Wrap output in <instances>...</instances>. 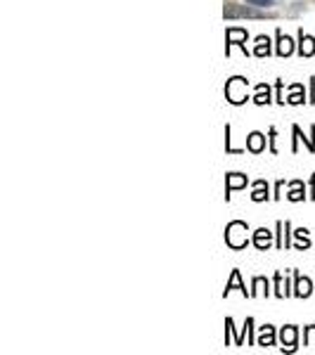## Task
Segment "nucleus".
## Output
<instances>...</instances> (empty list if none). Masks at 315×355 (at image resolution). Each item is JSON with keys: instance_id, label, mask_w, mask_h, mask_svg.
I'll use <instances>...</instances> for the list:
<instances>
[{"instance_id": "f3484780", "label": "nucleus", "mask_w": 315, "mask_h": 355, "mask_svg": "<svg viewBox=\"0 0 315 355\" xmlns=\"http://www.w3.org/2000/svg\"><path fill=\"white\" fill-rule=\"evenodd\" d=\"M247 3H254V5H271L273 0H247Z\"/></svg>"}, {"instance_id": "1a4fd4ad", "label": "nucleus", "mask_w": 315, "mask_h": 355, "mask_svg": "<svg viewBox=\"0 0 315 355\" xmlns=\"http://www.w3.org/2000/svg\"><path fill=\"white\" fill-rule=\"evenodd\" d=\"M296 294H299V296H308V294H311V282H308L306 277L296 279Z\"/></svg>"}, {"instance_id": "0eeeda50", "label": "nucleus", "mask_w": 315, "mask_h": 355, "mask_svg": "<svg viewBox=\"0 0 315 355\" xmlns=\"http://www.w3.org/2000/svg\"><path fill=\"white\" fill-rule=\"evenodd\" d=\"M244 185H247V178H244V175H237V173L228 175V192L237 190V187H244Z\"/></svg>"}, {"instance_id": "20e7f679", "label": "nucleus", "mask_w": 315, "mask_h": 355, "mask_svg": "<svg viewBox=\"0 0 315 355\" xmlns=\"http://www.w3.org/2000/svg\"><path fill=\"white\" fill-rule=\"evenodd\" d=\"M254 244L259 246V249H268V244H271V232H268V230H256Z\"/></svg>"}, {"instance_id": "f257e3e1", "label": "nucleus", "mask_w": 315, "mask_h": 355, "mask_svg": "<svg viewBox=\"0 0 315 355\" xmlns=\"http://www.w3.org/2000/svg\"><path fill=\"white\" fill-rule=\"evenodd\" d=\"M225 239L228 244L232 246V249H242L244 244H247V225L244 223H230L225 230Z\"/></svg>"}, {"instance_id": "6e6552de", "label": "nucleus", "mask_w": 315, "mask_h": 355, "mask_svg": "<svg viewBox=\"0 0 315 355\" xmlns=\"http://www.w3.org/2000/svg\"><path fill=\"white\" fill-rule=\"evenodd\" d=\"M280 36V45H278V53L282 55V57H287V55H291V38H287V36H282V33H278Z\"/></svg>"}, {"instance_id": "9d476101", "label": "nucleus", "mask_w": 315, "mask_h": 355, "mask_svg": "<svg viewBox=\"0 0 315 355\" xmlns=\"http://www.w3.org/2000/svg\"><path fill=\"white\" fill-rule=\"evenodd\" d=\"M228 41L230 43L247 41V31H242V28H230V31H228Z\"/></svg>"}, {"instance_id": "423d86ee", "label": "nucleus", "mask_w": 315, "mask_h": 355, "mask_svg": "<svg viewBox=\"0 0 315 355\" xmlns=\"http://www.w3.org/2000/svg\"><path fill=\"white\" fill-rule=\"evenodd\" d=\"M313 53H315V41L311 36H303V31H301V55L311 57Z\"/></svg>"}, {"instance_id": "9b49d317", "label": "nucleus", "mask_w": 315, "mask_h": 355, "mask_svg": "<svg viewBox=\"0 0 315 355\" xmlns=\"http://www.w3.org/2000/svg\"><path fill=\"white\" fill-rule=\"evenodd\" d=\"M261 346H273V327H263L261 336H259Z\"/></svg>"}, {"instance_id": "f03ea898", "label": "nucleus", "mask_w": 315, "mask_h": 355, "mask_svg": "<svg viewBox=\"0 0 315 355\" xmlns=\"http://www.w3.org/2000/svg\"><path fill=\"white\" fill-rule=\"evenodd\" d=\"M225 95H228V100L235 102V105L247 100V83H244V78H232L225 88Z\"/></svg>"}, {"instance_id": "39448f33", "label": "nucleus", "mask_w": 315, "mask_h": 355, "mask_svg": "<svg viewBox=\"0 0 315 355\" xmlns=\"http://www.w3.org/2000/svg\"><path fill=\"white\" fill-rule=\"evenodd\" d=\"M263 145H266V137H263L261 133H251L249 135V150L251 152H261Z\"/></svg>"}, {"instance_id": "ddd939ff", "label": "nucleus", "mask_w": 315, "mask_h": 355, "mask_svg": "<svg viewBox=\"0 0 315 355\" xmlns=\"http://www.w3.org/2000/svg\"><path fill=\"white\" fill-rule=\"evenodd\" d=\"M294 339H296V329H294V327L282 329V341H287V343H289V348L294 346Z\"/></svg>"}, {"instance_id": "dca6fc26", "label": "nucleus", "mask_w": 315, "mask_h": 355, "mask_svg": "<svg viewBox=\"0 0 315 355\" xmlns=\"http://www.w3.org/2000/svg\"><path fill=\"white\" fill-rule=\"evenodd\" d=\"M308 341H311V346H315V327L308 329Z\"/></svg>"}, {"instance_id": "4468645a", "label": "nucleus", "mask_w": 315, "mask_h": 355, "mask_svg": "<svg viewBox=\"0 0 315 355\" xmlns=\"http://www.w3.org/2000/svg\"><path fill=\"white\" fill-rule=\"evenodd\" d=\"M232 287H239V289H242V284H239V272H237V270L232 272V279H230V282H228V291H230ZM228 291H225V294H228ZM242 291H244V294H247V289H242Z\"/></svg>"}, {"instance_id": "2eb2a0df", "label": "nucleus", "mask_w": 315, "mask_h": 355, "mask_svg": "<svg viewBox=\"0 0 315 355\" xmlns=\"http://www.w3.org/2000/svg\"><path fill=\"white\" fill-rule=\"evenodd\" d=\"M266 192H268V190H266ZM266 192H263V182H259V190L251 194V197H254L256 202H261V199H266Z\"/></svg>"}, {"instance_id": "f8f14e48", "label": "nucleus", "mask_w": 315, "mask_h": 355, "mask_svg": "<svg viewBox=\"0 0 315 355\" xmlns=\"http://www.w3.org/2000/svg\"><path fill=\"white\" fill-rule=\"evenodd\" d=\"M256 43H259V45H256V55H259V57H263V55L271 53V45H268V38H263V36H261Z\"/></svg>"}, {"instance_id": "7ed1b4c3", "label": "nucleus", "mask_w": 315, "mask_h": 355, "mask_svg": "<svg viewBox=\"0 0 315 355\" xmlns=\"http://www.w3.org/2000/svg\"><path fill=\"white\" fill-rule=\"evenodd\" d=\"M225 17H263L256 10H244V8H225Z\"/></svg>"}]
</instances>
